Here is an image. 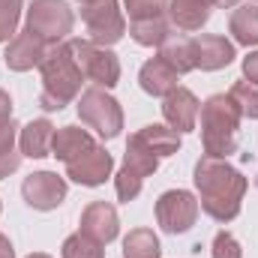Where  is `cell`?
Instances as JSON below:
<instances>
[{
    "instance_id": "cell-9",
    "label": "cell",
    "mask_w": 258,
    "mask_h": 258,
    "mask_svg": "<svg viewBox=\"0 0 258 258\" xmlns=\"http://www.w3.org/2000/svg\"><path fill=\"white\" fill-rule=\"evenodd\" d=\"M198 201L186 189H171L156 201V219L168 234H183L195 225Z\"/></svg>"
},
{
    "instance_id": "cell-17",
    "label": "cell",
    "mask_w": 258,
    "mask_h": 258,
    "mask_svg": "<svg viewBox=\"0 0 258 258\" xmlns=\"http://www.w3.org/2000/svg\"><path fill=\"white\" fill-rule=\"evenodd\" d=\"M96 141L87 135V129H78V126H63L54 132L51 138V153L63 162H72L75 156H81L84 150H90Z\"/></svg>"
},
{
    "instance_id": "cell-30",
    "label": "cell",
    "mask_w": 258,
    "mask_h": 258,
    "mask_svg": "<svg viewBox=\"0 0 258 258\" xmlns=\"http://www.w3.org/2000/svg\"><path fill=\"white\" fill-rule=\"evenodd\" d=\"M213 258H243L240 243H237L228 231H219V234L213 237Z\"/></svg>"
},
{
    "instance_id": "cell-32",
    "label": "cell",
    "mask_w": 258,
    "mask_h": 258,
    "mask_svg": "<svg viewBox=\"0 0 258 258\" xmlns=\"http://www.w3.org/2000/svg\"><path fill=\"white\" fill-rule=\"evenodd\" d=\"M243 72H246V78H249L252 84H258V51L243 60Z\"/></svg>"
},
{
    "instance_id": "cell-23",
    "label": "cell",
    "mask_w": 258,
    "mask_h": 258,
    "mask_svg": "<svg viewBox=\"0 0 258 258\" xmlns=\"http://www.w3.org/2000/svg\"><path fill=\"white\" fill-rule=\"evenodd\" d=\"M231 33L243 45H258V6H240L231 15Z\"/></svg>"
},
{
    "instance_id": "cell-24",
    "label": "cell",
    "mask_w": 258,
    "mask_h": 258,
    "mask_svg": "<svg viewBox=\"0 0 258 258\" xmlns=\"http://www.w3.org/2000/svg\"><path fill=\"white\" fill-rule=\"evenodd\" d=\"M123 255L126 258H159V240L150 228H135L123 240Z\"/></svg>"
},
{
    "instance_id": "cell-2",
    "label": "cell",
    "mask_w": 258,
    "mask_h": 258,
    "mask_svg": "<svg viewBox=\"0 0 258 258\" xmlns=\"http://www.w3.org/2000/svg\"><path fill=\"white\" fill-rule=\"evenodd\" d=\"M42 108L45 111H60L63 105H69L78 90H81V81H84V72L72 54V45L69 42H57L48 48V54L42 57Z\"/></svg>"
},
{
    "instance_id": "cell-18",
    "label": "cell",
    "mask_w": 258,
    "mask_h": 258,
    "mask_svg": "<svg viewBox=\"0 0 258 258\" xmlns=\"http://www.w3.org/2000/svg\"><path fill=\"white\" fill-rule=\"evenodd\" d=\"M51 138H54V126L48 120H33L21 129V153L42 159L51 153Z\"/></svg>"
},
{
    "instance_id": "cell-27",
    "label": "cell",
    "mask_w": 258,
    "mask_h": 258,
    "mask_svg": "<svg viewBox=\"0 0 258 258\" xmlns=\"http://www.w3.org/2000/svg\"><path fill=\"white\" fill-rule=\"evenodd\" d=\"M15 144V123H12V102L0 90V156L9 153Z\"/></svg>"
},
{
    "instance_id": "cell-4",
    "label": "cell",
    "mask_w": 258,
    "mask_h": 258,
    "mask_svg": "<svg viewBox=\"0 0 258 258\" xmlns=\"http://www.w3.org/2000/svg\"><path fill=\"white\" fill-rule=\"evenodd\" d=\"M156 168H159V156H156V153L138 138V132H135V135L129 138L123 168L117 171V195H120V201H132L135 195L141 192L144 177H150Z\"/></svg>"
},
{
    "instance_id": "cell-21",
    "label": "cell",
    "mask_w": 258,
    "mask_h": 258,
    "mask_svg": "<svg viewBox=\"0 0 258 258\" xmlns=\"http://www.w3.org/2000/svg\"><path fill=\"white\" fill-rule=\"evenodd\" d=\"M138 138L162 159V156H171V153H177V147H180V132H174V129L168 126H144L138 132Z\"/></svg>"
},
{
    "instance_id": "cell-14",
    "label": "cell",
    "mask_w": 258,
    "mask_h": 258,
    "mask_svg": "<svg viewBox=\"0 0 258 258\" xmlns=\"http://www.w3.org/2000/svg\"><path fill=\"white\" fill-rule=\"evenodd\" d=\"M81 234H87V237H93L105 246L108 240L117 237V210L105 201H93L81 213Z\"/></svg>"
},
{
    "instance_id": "cell-22",
    "label": "cell",
    "mask_w": 258,
    "mask_h": 258,
    "mask_svg": "<svg viewBox=\"0 0 258 258\" xmlns=\"http://www.w3.org/2000/svg\"><path fill=\"white\" fill-rule=\"evenodd\" d=\"M129 33L138 45H162L168 36H171V27L168 21L159 15V18H147V21H129Z\"/></svg>"
},
{
    "instance_id": "cell-13",
    "label": "cell",
    "mask_w": 258,
    "mask_h": 258,
    "mask_svg": "<svg viewBox=\"0 0 258 258\" xmlns=\"http://www.w3.org/2000/svg\"><path fill=\"white\" fill-rule=\"evenodd\" d=\"M198 111H201V105H198V99H195L186 87H174L165 96V102H162V114H165V120L171 123L174 132H189V129H195Z\"/></svg>"
},
{
    "instance_id": "cell-37",
    "label": "cell",
    "mask_w": 258,
    "mask_h": 258,
    "mask_svg": "<svg viewBox=\"0 0 258 258\" xmlns=\"http://www.w3.org/2000/svg\"><path fill=\"white\" fill-rule=\"evenodd\" d=\"M255 186H258V177H255Z\"/></svg>"
},
{
    "instance_id": "cell-10",
    "label": "cell",
    "mask_w": 258,
    "mask_h": 258,
    "mask_svg": "<svg viewBox=\"0 0 258 258\" xmlns=\"http://www.w3.org/2000/svg\"><path fill=\"white\" fill-rule=\"evenodd\" d=\"M66 174L81 186H99L111 174V153L102 150L99 144H93L90 150H84L81 156L66 162Z\"/></svg>"
},
{
    "instance_id": "cell-31",
    "label": "cell",
    "mask_w": 258,
    "mask_h": 258,
    "mask_svg": "<svg viewBox=\"0 0 258 258\" xmlns=\"http://www.w3.org/2000/svg\"><path fill=\"white\" fill-rule=\"evenodd\" d=\"M18 162H21V156H18L15 150H9V153H3V156H0V180H3L6 174H12V171L18 168Z\"/></svg>"
},
{
    "instance_id": "cell-12",
    "label": "cell",
    "mask_w": 258,
    "mask_h": 258,
    "mask_svg": "<svg viewBox=\"0 0 258 258\" xmlns=\"http://www.w3.org/2000/svg\"><path fill=\"white\" fill-rule=\"evenodd\" d=\"M48 42L42 36H36L33 30H21L18 36H12L9 48H6V66L15 69V72H24V69H33V66L42 63V57L48 54Z\"/></svg>"
},
{
    "instance_id": "cell-25",
    "label": "cell",
    "mask_w": 258,
    "mask_h": 258,
    "mask_svg": "<svg viewBox=\"0 0 258 258\" xmlns=\"http://www.w3.org/2000/svg\"><path fill=\"white\" fill-rule=\"evenodd\" d=\"M63 258H105V249H102L99 240H93V237H87V234L78 231V234L66 237Z\"/></svg>"
},
{
    "instance_id": "cell-29",
    "label": "cell",
    "mask_w": 258,
    "mask_h": 258,
    "mask_svg": "<svg viewBox=\"0 0 258 258\" xmlns=\"http://www.w3.org/2000/svg\"><path fill=\"white\" fill-rule=\"evenodd\" d=\"M18 15H21V0H0V42L15 36Z\"/></svg>"
},
{
    "instance_id": "cell-35",
    "label": "cell",
    "mask_w": 258,
    "mask_h": 258,
    "mask_svg": "<svg viewBox=\"0 0 258 258\" xmlns=\"http://www.w3.org/2000/svg\"><path fill=\"white\" fill-rule=\"evenodd\" d=\"M30 258H48V255H30Z\"/></svg>"
},
{
    "instance_id": "cell-33",
    "label": "cell",
    "mask_w": 258,
    "mask_h": 258,
    "mask_svg": "<svg viewBox=\"0 0 258 258\" xmlns=\"http://www.w3.org/2000/svg\"><path fill=\"white\" fill-rule=\"evenodd\" d=\"M0 258H15V252H12V243L0 234Z\"/></svg>"
},
{
    "instance_id": "cell-36",
    "label": "cell",
    "mask_w": 258,
    "mask_h": 258,
    "mask_svg": "<svg viewBox=\"0 0 258 258\" xmlns=\"http://www.w3.org/2000/svg\"><path fill=\"white\" fill-rule=\"evenodd\" d=\"M81 3H93V0H81Z\"/></svg>"
},
{
    "instance_id": "cell-7",
    "label": "cell",
    "mask_w": 258,
    "mask_h": 258,
    "mask_svg": "<svg viewBox=\"0 0 258 258\" xmlns=\"http://www.w3.org/2000/svg\"><path fill=\"white\" fill-rule=\"evenodd\" d=\"M72 9L63 0H33L27 9V30L42 36L48 45H57L66 33L72 30Z\"/></svg>"
},
{
    "instance_id": "cell-8",
    "label": "cell",
    "mask_w": 258,
    "mask_h": 258,
    "mask_svg": "<svg viewBox=\"0 0 258 258\" xmlns=\"http://www.w3.org/2000/svg\"><path fill=\"white\" fill-rule=\"evenodd\" d=\"M81 18L87 24V33H90V42L96 45H114L126 24H123V15L117 9V0H93V3H81Z\"/></svg>"
},
{
    "instance_id": "cell-26",
    "label": "cell",
    "mask_w": 258,
    "mask_h": 258,
    "mask_svg": "<svg viewBox=\"0 0 258 258\" xmlns=\"http://www.w3.org/2000/svg\"><path fill=\"white\" fill-rule=\"evenodd\" d=\"M228 96L237 102L240 114H246V117H258V84H252V81H237V84L231 87Z\"/></svg>"
},
{
    "instance_id": "cell-16",
    "label": "cell",
    "mask_w": 258,
    "mask_h": 258,
    "mask_svg": "<svg viewBox=\"0 0 258 258\" xmlns=\"http://www.w3.org/2000/svg\"><path fill=\"white\" fill-rule=\"evenodd\" d=\"M138 81H141V87H144L147 93H153V96H168V93L177 87V72L165 63L162 57H153V60H147V63L141 66Z\"/></svg>"
},
{
    "instance_id": "cell-3",
    "label": "cell",
    "mask_w": 258,
    "mask_h": 258,
    "mask_svg": "<svg viewBox=\"0 0 258 258\" xmlns=\"http://www.w3.org/2000/svg\"><path fill=\"white\" fill-rule=\"evenodd\" d=\"M240 108L231 96L216 93L201 105V141L204 153L225 159L237 150V126H240Z\"/></svg>"
},
{
    "instance_id": "cell-6",
    "label": "cell",
    "mask_w": 258,
    "mask_h": 258,
    "mask_svg": "<svg viewBox=\"0 0 258 258\" xmlns=\"http://www.w3.org/2000/svg\"><path fill=\"white\" fill-rule=\"evenodd\" d=\"M69 45H72V54L81 66L84 78H90L96 87H114L117 84L120 63L105 45H96L90 39H69Z\"/></svg>"
},
{
    "instance_id": "cell-19",
    "label": "cell",
    "mask_w": 258,
    "mask_h": 258,
    "mask_svg": "<svg viewBox=\"0 0 258 258\" xmlns=\"http://www.w3.org/2000/svg\"><path fill=\"white\" fill-rule=\"evenodd\" d=\"M159 57L171 66L177 75L189 72V69H195L192 39H186V36H180V33H171V36H168V39L159 45Z\"/></svg>"
},
{
    "instance_id": "cell-1",
    "label": "cell",
    "mask_w": 258,
    "mask_h": 258,
    "mask_svg": "<svg viewBox=\"0 0 258 258\" xmlns=\"http://www.w3.org/2000/svg\"><path fill=\"white\" fill-rule=\"evenodd\" d=\"M195 186L201 192V210L219 222H228L240 213L246 192V177L216 156H201L195 165Z\"/></svg>"
},
{
    "instance_id": "cell-11",
    "label": "cell",
    "mask_w": 258,
    "mask_h": 258,
    "mask_svg": "<svg viewBox=\"0 0 258 258\" xmlns=\"http://www.w3.org/2000/svg\"><path fill=\"white\" fill-rule=\"evenodd\" d=\"M21 192H24V201L30 207L51 210V207H57L66 198V180L57 177V174H51V171H36V174H30L24 180Z\"/></svg>"
},
{
    "instance_id": "cell-28",
    "label": "cell",
    "mask_w": 258,
    "mask_h": 258,
    "mask_svg": "<svg viewBox=\"0 0 258 258\" xmlns=\"http://www.w3.org/2000/svg\"><path fill=\"white\" fill-rule=\"evenodd\" d=\"M168 0H126L129 21H147V18H159Z\"/></svg>"
},
{
    "instance_id": "cell-15",
    "label": "cell",
    "mask_w": 258,
    "mask_h": 258,
    "mask_svg": "<svg viewBox=\"0 0 258 258\" xmlns=\"http://www.w3.org/2000/svg\"><path fill=\"white\" fill-rule=\"evenodd\" d=\"M192 57H195V69H222L234 60V45L225 39V36H213V33H204L192 39Z\"/></svg>"
},
{
    "instance_id": "cell-34",
    "label": "cell",
    "mask_w": 258,
    "mask_h": 258,
    "mask_svg": "<svg viewBox=\"0 0 258 258\" xmlns=\"http://www.w3.org/2000/svg\"><path fill=\"white\" fill-rule=\"evenodd\" d=\"M204 3H207L210 9H213V6H219V9H228V6H234L237 0H204Z\"/></svg>"
},
{
    "instance_id": "cell-20",
    "label": "cell",
    "mask_w": 258,
    "mask_h": 258,
    "mask_svg": "<svg viewBox=\"0 0 258 258\" xmlns=\"http://www.w3.org/2000/svg\"><path fill=\"white\" fill-rule=\"evenodd\" d=\"M168 15H171V21H174L180 30H198L201 24H207L210 6H207L204 0H171Z\"/></svg>"
},
{
    "instance_id": "cell-5",
    "label": "cell",
    "mask_w": 258,
    "mask_h": 258,
    "mask_svg": "<svg viewBox=\"0 0 258 258\" xmlns=\"http://www.w3.org/2000/svg\"><path fill=\"white\" fill-rule=\"evenodd\" d=\"M78 114L90 129L99 132V138H114L123 126V111L117 99H111L102 87H87L78 99Z\"/></svg>"
}]
</instances>
